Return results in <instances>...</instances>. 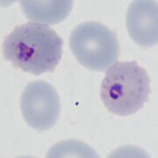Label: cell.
Instances as JSON below:
<instances>
[{
  "instance_id": "cell-2",
  "label": "cell",
  "mask_w": 158,
  "mask_h": 158,
  "mask_svg": "<svg viewBox=\"0 0 158 158\" xmlns=\"http://www.w3.org/2000/svg\"><path fill=\"white\" fill-rule=\"evenodd\" d=\"M150 78L135 61L116 62L107 70L100 85V97L108 111L118 116L137 113L148 101Z\"/></svg>"
},
{
  "instance_id": "cell-5",
  "label": "cell",
  "mask_w": 158,
  "mask_h": 158,
  "mask_svg": "<svg viewBox=\"0 0 158 158\" xmlns=\"http://www.w3.org/2000/svg\"><path fill=\"white\" fill-rule=\"evenodd\" d=\"M127 29L139 46L149 48L158 42V6L155 1H135L127 13Z\"/></svg>"
},
{
  "instance_id": "cell-7",
  "label": "cell",
  "mask_w": 158,
  "mask_h": 158,
  "mask_svg": "<svg viewBox=\"0 0 158 158\" xmlns=\"http://www.w3.org/2000/svg\"><path fill=\"white\" fill-rule=\"evenodd\" d=\"M48 157H98V155L81 141H66L51 148Z\"/></svg>"
},
{
  "instance_id": "cell-1",
  "label": "cell",
  "mask_w": 158,
  "mask_h": 158,
  "mask_svg": "<svg viewBox=\"0 0 158 158\" xmlns=\"http://www.w3.org/2000/svg\"><path fill=\"white\" fill-rule=\"evenodd\" d=\"M62 38L48 26L26 23L5 39L3 55L16 68L40 76L54 72L62 55Z\"/></svg>"
},
{
  "instance_id": "cell-4",
  "label": "cell",
  "mask_w": 158,
  "mask_h": 158,
  "mask_svg": "<svg viewBox=\"0 0 158 158\" xmlns=\"http://www.w3.org/2000/svg\"><path fill=\"white\" fill-rule=\"evenodd\" d=\"M61 105L56 90L48 83L34 81L26 86L20 97V111L31 127L44 131L58 119Z\"/></svg>"
},
{
  "instance_id": "cell-3",
  "label": "cell",
  "mask_w": 158,
  "mask_h": 158,
  "mask_svg": "<svg viewBox=\"0 0 158 158\" xmlns=\"http://www.w3.org/2000/svg\"><path fill=\"white\" fill-rule=\"evenodd\" d=\"M69 48L82 65L95 71H105L119 56V45L110 28L98 22L80 24L69 37Z\"/></svg>"
},
{
  "instance_id": "cell-6",
  "label": "cell",
  "mask_w": 158,
  "mask_h": 158,
  "mask_svg": "<svg viewBox=\"0 0 158 158\" xmlns=\"http://www.w3.org/2000/svg\"><path fill=\"white\" fill-rule=\"evenodd\" d=\"M20 6L27 18L37 23L56 25L70 13L73 1H34L23 0Z\"/></svg>"
}]
</instances>
